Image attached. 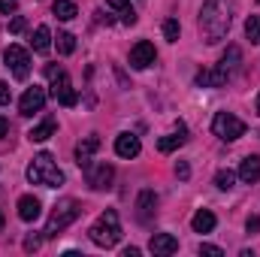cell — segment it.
Returning a JSON list of instances; mask_svg holds the SVG:
<instances>
[{
  "mask_svg": "<svg viewBox=\"0 0 260 257\" xmlns=\"http://www.w3.org/2000/svg\"><path fill=\"white\" fill-rule=\"evenodd\" d=\"M239 61H242V52H239L236 46H227L224 58H221L218 67L209 73V88H221V85H227V82L233 79V73L239 70Z\"/></svg>",
  "mask_w": 260,
  "mask_h": 257,
  "instance_id": "5b68a950",
  "label": "cell"
},
{
  "mask_svg": "<svg viewBox=\"0 0 260 257\" xmlns=\"http://www.w3.org/2000/svg\"><path fill=\"white\" fill-rule=\"evenodd\" d=\"M55 43H58V52H61V55H73V49H76V37H73V34H67V30L58 34V40H55Z\"/></svg>",
  "mask_w": 260,
  "mask_h": 257,
  "instance_id": "d4e9b609",
  "label": "cell"
},
{
  "mask_svg": "<svg viewBox=\"0 0 260 257\" xmlns=\"http://www.w3.org/2000/svg\"><path fill=\"white\" fill-rule=\"evenodd\" d=\"M245 230H248V233H257V230H260V218H257V215H251V218L245 221Z\"/></svg>",
  "mask_w": 260,
  "mask_h": 257,
  "instance_id": "1f68e13d",
  "label": "cell"
},
{
  "mask_svg": "<svg viewBox=\"0 0 260 257\" xmlns=\"http://www.w3.org/2000/svg\"><path fill=\"white\" fill-rule=\"evenodd\" d=\"M52 133H55V121H52V118H46L43 124H37V127L30 130L27 136H30V142H46Z\"/></svg>",
  "mask_w": 260,
  "mask_h": 257,
  "instance_id": "603a6c76",
  "label": "cell"
},
{
  "mask_svg": "<svg viewBox=\"0 0 260 257\" xmlns=\"http://www.w3.org/2000/svg\"><path fill=\"white\" fill-rule=\"evenodd\" d=\"M40 212H43V206H40V200H37V197H30V194H27V197H21V200H18V218H21V221H27V224H30V221H37V218H40Z\"/></svg>",
  "mask_w": 260,
  "mask_h": 257,
  "instance_id": "2e32d148",
  "label": "cell"
},
{
  "mask_svg": "<svg viewBox=\"0 0 260 257\" xmlns=\"http://www.w3.org/2000/svg\"><path fill=\"white\" fill-rule=\"evenodd\" d=\"M233 182H236V173H233V170H218V173H215V185H218L221 191H230Z\"/></svg>",
  "mask_w": 260,
  "mask_h": 257,
  "instance_id": "cb8c5ba5",
  "label": "cell"
},
{
  "mask_svg": "<svg viewBox=\"0 0 260 257\" xmlns=\"http://www.w3.org/2000/svg\"><path fill=\"white\" fill-rule=\"evenodd\" d=\"M52 12H55L61 21H70V18H76V3H73V0H55V3H52Z\"/></svg>",
  "mask_w": 260,
  "mask_h": 257,
  "instance_id": "7402d4cb",
  "label": "cell"
},
{
  "mask_svg": "<svg viewBox=\"0 0 260 257\" xmlns=\"http://www.w3.org/2000/svg\"><path fill=\"white\" fill-rule=\"evenodd\" d=\"M154 209H157V194L154 191H139V197H136V218H139V221H151Z\"/></svg>",
  "mask_w": 260,
  "mask_h": 257,
  "instance_id": "7c38bea8",
  "label": "cell"
},
{
  "mask_svg": "<svg viewBox=\"0 0 260 257\" xmlns=\"http://www.w3.org/2000/svg\"><path fill=\"white\" fill-rule=\"evenodd\" d=\"M3 61L12 70L15 79H27V73H30V55H27L21 46H9V49L3 52Z\"/></svg>",
  "mask_w": 260,
  "mask_h": 257,
  "instance_id": "52a82bcc",
  "label": "cell"
},
{
  "mask_svg": "<svg viewBox=\"0 0 260 257\" xmlns=\"http://www.w3.org/2000/svg\"><path fill=\"white\" fill-rule=\"evenodd\" d=\"M139 151H142L139 136H133V133H121V136L115 139V154H118V157H136Z\"/></svg>",
  "mask_w": 260,
  "mask_h": 257,
  "instance_id": "9a60e30c",
  "label": "cell"
},
{
  "mask_svg": "<svg viewBox=\"0 0 260 257\" xmlns=\"http://www.w3.org/2000/svg\"><path fill=\"white\" fill-rule=\"evenodd\" d=\"M82 215V206H79V200H58L55 203V209H52V215H49V221H46V230H43V236L46 239H55L61 230H67L76 218Z\"/></svg>",
  "mask_w": 260,
  "mask_h": 257,
  "instance_id": "277c9868",
  "label": "cell"
},
{
  "mask_svg": "<svg viewBox=\"0 0 260 257\" xmlns=\"http://www.w3.org/2000/svg\"><path fill=\"white\" fill-rule=\"evenodd\" d=\"M21 30H24V18H21V15H15V18L9 21V34H21Z\"/></svg>",
  "mask_w": 260,
  "mask_h": 257,
  "instance_id": "f546056e",
  "label": "cell"
},
{
  "mask_svg": "<svg viewBox=\"0 0 260 257\" xmlns=\"http://www.w3.org/2000/svg\"><path fill=\"white\" fill-rule=\"evenodd\" d=\"M257 115H260V94H257Z\"/></svg>",
  "mask_w": 260,
  "mask_h": 257,
  "instance_id": "74e56055",
  "label": "cell"
},
{
  "mask_svg": "<svg viewBox=\"0 0 260 257\" xmlns=\"http://www.w3.org/2000/svg\"><path fill=\"white\" fill-rule=\"evenodd\" d=\"M0 233H3V212H0Z\"/></svg>",
  "mask_w": 260,
  "mask_h": 257,
  "instance_id": "8d00e7d4",
  "label": "cell"
},
{
  "mask_svg": "<svg viewBox=\"0 0 260 257\" xmlns=\"http://www.w3.org/2000/svg\"><path fill=\"white\" fill-rule=\"evenodd\" d=\"M148 248L154 251V254H176L179 251V239L176 236H170V233H154L151 236V242H148Z\"/></svg>",
  "mask_w": 260,
  "mask_h": 257,
  "instance_id": "5bb4252c",
  "label": "cell"
},
{
  "mask_svg": "<svg viewBox=\"0 0 260 257\" xmlns=\"http://www.w3.org/2000/svg\"><path fill=\"white\" fill-rule=\"evenodd\" d=\"M185 139H188V136H185V124H182L179 133H173V136H160V139H157V148H160L164 154H170V151L182 148V145H185Z\"/></svg>",
  "mask_w": 260,
  "mask_h": 257,
  "instance_id": "d6986e66",
  "label": "cell"
},
{
  "mask_svg": "<svg viewBox=\"0 0 260 257\" xmlns=\"http://www.w3.org/2000/svg\"><path fill=\"white\" fill-rule=\"evenodd\" d=\"M179 34H182V24H179L176 18H170V21H164V37H167L170 43H176V40H179Z\"/></svg>",
  "mask_w": 260,
  "mask_h": 257,
  "instance_id": "4316f807",
  "label": "cell"
},
{
  "mask_svg": "<svg viewBox=\"0 0 260 257\" xmlns=\"http://www.w3.org/2000/svg\"><path fill=\"white\" fill-rule=\"evenodd\" d=\"M230 30V6L227 0H206L200 9V34L209 46L221 43Z\"/></svg>",
  "mask_w": 260,
  "mask_h": 257,
  "instance_id": "6da1fadb",
  "label": "cell"
},
{
  "mask_svg": "<svg viewBox=\"0 0 260 257\" xmlns=\"http://www.w3.org/2000/svg\"><path fill=\"white\" fill-rule=\"evenodd\" d=\"M9 100H12V91H9V85L0 79V106H6Z\"/></svg>",
  "mask_w": 260,
  "mask_h": 257,
  "instance_id": "f1b7e54d",
  "label": "cell"
},
{
  "mask_svg": "<svg viewBox=\"0 0 260 257\" xmlns=\"http://www.w3.org/2000/svg\"><path fill=\"white\" fill-rule=\"evenodd\" d=\"M112 176H115V170H112L109 164L88 167V185H91L94 191H106V188H112Z\"/></svg>",
  "mask_w": 260,
  "mask_h": 257,
  "instance_id": "8fae6325",
  "label": "cell"
},
{
  "mask_svg": "<svg viewBox=\"0 0 260 257\" xmlns=\"http://www.w3.org/2000/svg\"><path fill=\"white\" fill-rule=\"evenodd\" d=\"M27 182L30 185H43V188H61L64 185V173L58 170V164L52 160L49 151H40L30 167H27Z\"/></svg>",
  "mask_w": 260,
  "mask_h": 257,
  "instance_id": "7a4b0ae2",
  "label": "cell"
},
{
  "mask_svg": "<svg viewBox=\"0 0 260 257\" xmlns=\"http://www.w3.org/2000/svg\"><path fill=\"white\" fill-rule=\"evenodd\" d=\"M245 37L251 40V46L260 43V15H248V21H245Z\"/></svg>",
  "mask_w": 260,
  "mask_h": 257,
  "instance_id": "484cf974",
  "label": "cell"
},
{
  "mask_svg": "<svg viewBox=\"0 0 260 257\" xmlns=\"http://www.w3.org/2000/svg\"><path fill=\"white\" fill-rule=\"evenodd\" d=\"M43 106H46V91H43V88H37V85H34V88H27V91L21 94V100H18V112H21V115H27V118H30L34 112H43Z\"/></svg>",
  "mask_w": 260,
  "mask_h": 257,
  "instance_id": "ba28073f",
  "label": "cell"
},
{
  "mask_svg": "<svg viewBox=\"0 0 260 257\" xmlns=\"http://www.w3.org/2000/svg\"><path fill=\"white\" fill-rule=\"evenodd\" d=\"M124 257H139V248H124Z\"/></svg>",
  "mask_w": 260,
  "mask_h": 257,
  "instance_id": "d590c367",
  "label": "cell"
},
{
  "mask_svg": "<svg viewBox=\"0 0 260 257\" xmlns=\"http://www.w3.org/2000/svg\"><path fill=\"white\" fill-rule=\"evenodd\" d=\"M15 6H18L15 0H0V12H3V15H9V12H15Z\"/></svg>",
  "mask_w": 260,
  "mask_h": 257,
  "instance_id": "836d02e7",
  "label": "cell"
},
{
  "mask_svg": "<svg viewBox=\"0 0 260 257\" xmlns=\"http://www.w3.org/2000/svg\"><path fill=\"white\" fill-rule=\"evenodd\" d=\"M30 43H34V52H40V55L49 52V49H52V34H49V27L40 24V27L34 30V40H30Z\"/></svg>",
  "mask_w": 260,
  "mask_h": 257,
  "instance_id": "44dd1931",
  "label": "cell"
},
{
  "mask_svg": "<svg viewBox=\"0 0 260 257\" xmlns=\"http://www.w3.org/2000/svg\"><path fill=\"white\" fill-rule=\"evenodd\" d=\"M239 179L242 182H257L260 179V154H248L245 160H242V167H239Z\"/></svg>",
  "mask_w": 260,
  "mask_h": 257,
  "instance_id": "e0dca14e",
  "label": "cell"
},
{
  "mask_svg": "<svg viewBox=\"0 0 260 257\" xmlns=\"http://www.w3.org/2000/svg\"><path fill=\"white\" fill-rule=\"evenodd\" d=\"M40 245H43V236L40 233H27L24 236V251H37Z\"/></svg>",
  "mask_w": 260,
  "mask_h": 257,
  "instance_id": "83f0119b",
  "label": "cell"
},
{
  "mask_svg": "<svg viewBox=\"0 0 260 257\" xmlns=\"http://www.w3.org/2000/svg\"><path fill=\"white\" fill-rule=\"evenodd\" d=\"M257 3H260V0H257Z\"/></svg>",
  "mask_w": 260,
  "mask_h": 257,
  "instance_id": "f35d334b",
  "label": "cell"
},
{
  "mask_svg": "<svg viewBox=\"0 0 260 257\" xmlns=\"http://www.w3.org/2000/svg\"><path fill=\"white\" fill-rule=\"evenodd\" d=\"M212 130H215L218 139H224V142H236L239 136H245V121L236 118V115H230V112H218L215 121H212Z\"/></svg>",
  "mask_w": 260,
  "mask_h": 257,
  "instance_id": "8992f818",
  "label": "cell"
},
{
  "mask_svg": "<svg viewBox=\"0 0 260 257\" xmlns=\"http://www.w3.org/2000/svg\"><path fill=\"white\" fill-rule=\"evenodd\" d=\"M6 130H9V124H6V118H0V139L6 136Z\"/></svg>",
  "mask_w": 260,
  "mask_h": 257,
  "instance_id": "e575fe53",
  "label": "cell"
},
{
  "mask_svg": "<svg viewBox=\"0 0 260 257\" xmlns=\"http://www.w3.org/2000/svg\"><path fill=\"white\" fill-rule=\"evenodd\" d=\"M215 224H218V221H215V215H212L209 209H200V212L194 215V221H191V227H194L197 233H212Z\"/></svg>",
  "mask_w": 260,
  "mask_h": 257,
  "instance_id": "ffe728a7",
  "label": "cell"
},
{
  "mask_svg": "<svg viewBox=\"0 0 260 257\" xmlns=\"http://www.w3.org/2000/svg\"><path fill=\"white\" fill-rule=\"evenodd\" d=\"M97 148H100V139H97V136H85V139L76 145V164L88 170V167H91V157H94Z\"/></svg>",
  "mask_w": 260,
  "mask_h": 257,
  "instance_id": "4fadbf2b",
  "label": "cell"
},
{
  "mask_svg": "<svg viewBox=\"0 0 260 257\" xmlns=\"http://www.w3.org/2000/svg\"><path fill=\"white\" fill-rule=\"evenodd\" d=\"M88 236H91V242H94V245H100V248H115V245H118V239H121L118 215H115L112 209H106V212L91 224Z\"/></svg>",
  "mask_w": 260,
  "mask_h": 257,
  "instance_id": "3957f363",
  "label": "cell"
},
{
  "mask_svg": "<svg viewBox=\"0 0 260 257\" xmlns=\"http://www.w3.org/2000/svg\"><path fill=\"white\" fill-rule=\"evenodd\" d=\"M154 58H157V52H154V46H151L148 40H139V43L130 49V67H136V70L151 67L154 64Z\"/></svg>",
  "mask_w": 260,
  "mask_h": 257,
  "instance_id": "9c48e42d",
  "label": "cell"
},
{
  "mask_svg": "<svg viewBox=\"0 0 260 257\" xmlns=\"http://www.w3.org/2000/svg\"><path fill=\"white\" fill-rule=\"evenodd\" d=\"M176 176H179V179H188V176H191V167H188L185 160H182V164H176Z\"/></svg>",
  "mask_w": 260,
  "mask_h": 257,
  "instance_id": "d6a6232c",
  "label": "cell"
},
{
  "mask_svg": "<svg viewBox=\"0 0 260 257\" xmlns=\"http://www.w3.org/2000/svg\"><path fill=\"white\" fill-rule=\"evenodd\" d=\"M49 82H52V97H55L61 106H76V91H73V85H70L67 73L55 76V79H49Z\"/></svg>",
  "mask_w": 260,
  "mask_h": 257,
  "instance_id": "30bf717a",
  "label": "cell"
},
{
  "mask_svg": "<svg viewBox=\"0 0 260 257\" xmlns=\"http://www.w3.org/2000/svg\"><path fill=\"white\" fill-rule=\"evenodd\" d=\"M200 254H212V257H221L224 251L218 248V245H200Z\"/></svg>",
  "mask_w": 260,
  "mask_h": 257,
  "instance_id": "4dcf8cb0",
  "label": "cell"
},
{
  "mask_svg": "<svg viewBox=\"0 0 260 257\" xmlns=\"http://www.w3.org/2000/svg\"><path fill=\"white\" fill-rule=\"evenodd\" d=\"M106 6H109L124 24H136V9L130 6V0H106Z\"/></svg>",
  "mask_w": 260,
  "mask_h": 257,
  "instance_id": "ac0fdd59",
  "label": "cell"
}]
</instances>
